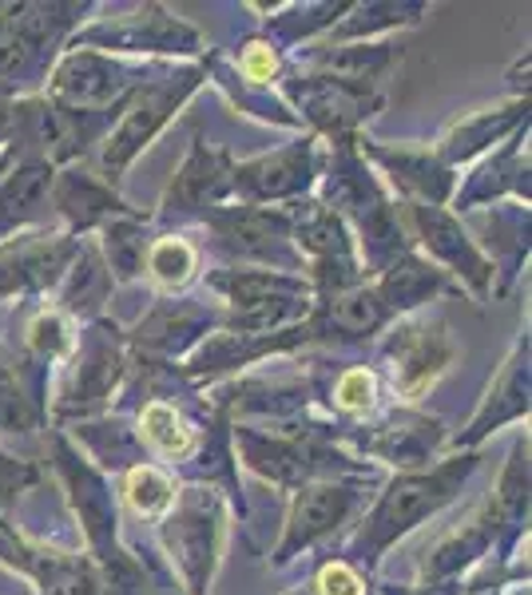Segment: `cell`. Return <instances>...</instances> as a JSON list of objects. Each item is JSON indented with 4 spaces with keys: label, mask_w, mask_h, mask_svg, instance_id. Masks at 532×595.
<instances>
[{
    "label": "cell",
    "mask_w": 532,
    "mask_h": 595,
    "mask_svg": "<svg viewBox=\"0 0 532 595\" xmlns=\"http://www.w3.org/2000/svg\"><path fill=\"white\" fill-rule=\"evenodd\" d=\"M350 492L346 489H306L303 496L295 501V512H290V532H286V544H283V556H290L295 548H306L314 544L318 536H326L330 529L342 524V516L350 512Z\"/></svg>",
    "instance_id": "cell-4"
},
{
    "label": "cell",
    "mask_w": 532,
    "mask_h": 595,
    "mask_svg": "<svg viewBox=\"0 0 532 595\" xmlns=\"http://www.w3.org/2000/svg\"><path fill=\"white\" fill-rule=\"evenodd\" d=\"M143 433H147V441L160 444L163 453H187L191 449L187 425H183L180 413H175L172 406H163V401L147 406V413H143Z\"/></svg>",
    "instance_id": "cell-12"
},
{
    "label": "cell",
    "mask_w": 532,
    "mask_h": 595,
    "mask_svg": "<svg viewBox=\"0 0 532 595\" xmlns=\"http://www.w3.org/2000/svg\"><path fill=\"white\" fill-rule=\"evenodd\" d=\"M183 92V88H180ZM180 92L175 88H155V92H143V100L132 107V115H127L124 123H120V132H115V140L108 143V163H124L127 155L140 147L147 135L160 127L163 120H167V112H172V104L180 100Z\"/></svg>",
    "instance_id": "cell-6"
},
{
    "label": "cell",
    "mask_w": 532,
    "mask_h": 595,
    "mask_svg": "<svg viewBox=\"0 0 532 595\" xmlns=\"http://www.w3.org/2000/svg\"><path fill=\"white\" fill-rule=\"evenodd\" d=\"M0 132H4V112H0Z\"/></svg>",
    "instance_id": "cell-25"
},
{
    "label": "cell",
    "mask_w": 532,
    "mask_h": 595,
    "mask_svg": "<svg viewBox=\"0 0 532 595\" xmlns=\"http://www.w3.org/2000/svg\"><path fill=\"white\" fill-rule=\"evenodd\" d=\"M223 290L231 294L235 302V318L250 330H263V326H278L290 314L306 310V290L298 283L283 275H238L223 278Z\"/></svg>",
    "instance_id": "cell-3"
},
{
    "label": "cell",
    "mask_w": 532,
    "mask_h": 595,
    "mask_svg": "<svg viewBox=\"0 0 532 595\" xmlns=\"http://www.w3.org/2000/svg\"><path fill=\"white\" fill-rule=\"evenodd\" d=\"M429 290H433V275H429L426 266L406 263L401 270H393V275L386 278V294L393 298V306H413V302H421V298H426Z\"/></svg>",
    "instance_id": "cell-16"
},
{
    "label": "cell",
    "mask_w": 532,
    "mask_h": 595,
    "mask_svg": "<svg viewBox=\"0 0 532 595\" xmlns=\"http://www.w3.org/2000/svg\"><path fill=\"white\" fill-rule=\"evenodd\" d=\"M60 207L68 211V215H76V218H95L100 211H108L112 203H108L104 191H95L92 183L84 179H68L64 187H60Z\"/></svg>",
    "instance_id": "cell-17"
},
{
    "label": "cell",
    "mask_w": 532,
    "mask_h": 595,
    "mask_svg": "<svg viewBox=\"0 0 532 595\" xmlns=\"http://www.w3.org/2000/svg\"><path fill=\"white\" fill-rule=\"evenodd\" d=\"M108 255H112V266L120 275H135L143 266V238L135 235L132 227H112V235H108Z\"/></svg>",
    "instance_id": "cell-18"
},
{
    "label": "cell",
    "mask_w": 532,
    "mask_h": 595,
    "mask_svg": "<svg viewBox=\"0 0 532 595\" xmlns=\"http://www.w3.org/2000/svg\"><path fill=\"white\" fill-rule=\"evenodd\" d=\"M20 57H24V48H20L17 37H0V72H9V68L20 64Z\"/></svg>",
    "instance_id": "cell-23"
},
{
    "label": "cell",
    "mask_w": 532,
    "mask_h": 595,
    "mask_svg": "<svg viewBox=\"0 0 532 595\" xmlns=\"http://www.w3.org/2000/svg\"><path fill=\"white\" fill-rule=\"evenodd\" d=\"M381 318H386V306H381V298L374 290H350V294H342V298H334V306H330V321L346 334L378 330Z\"/></svg>",
    "instance_id": "cell-10"
},
{
    "label": "cell",
    "mask_w": 532,
    "mask_h": 595,
    "mask_svg": "<svg viewBox=\"0 0 532 595\" xmlns=\"http://www.w3.org/2000/svg\"><path fill=\"white\" fill-rule=\"evenodd\" d=\"M147 266H152V275L160 283H183L195 270V255H191V246L183 238H163V243L152 246Z\"/></svg>",
    "instance_id": "cell-13"
},
{
    "label": "cell",
    "mask_w": 532,
    "mask_h": 595,
    "mask_svg": "<svg viewBox=\"0 0 532 595\" xmlns=\"http://www.w3.org/2000/svg\"><path fill=\"white\" fill-rule=\"evenodd\" d=\"M32 341H37V350L60 353V350H64V338H60V321L57 318H40L37 326H32Z\"/></svg>",
    "instance_id": "cell-22"
},
{
    "label": "cell",
    "mask_w": 532,
    "mask_h": 595,
    "mask_svg": "<svg viewBox=\"0 0 532 595\" xmlns=\"http://www.w3.org/2000/svg\"><path fill=\"white\" fill-rule=\"evenodd\" d=\"M223 187H227V163H223L219 155L195 152L187 167L180 171V179H175L172 203H180V207H200L207 198L223 195Z\"/></svg>",
    "instance_id": "cell-8"
},
{
    "label": "cell",
    "mask_w": 532,
    "mask_h": 595,
    "mask_svg": "<svg viewBox=\"0 0 532 595\" xmlns=\"http://www.w3.org/2000/svg\"><path fill=\"white\" fill-rule=\"evenodd\" d=\"M314 115H318V120L323 123H350L354 115H361L358 107H361V100H354L350 92H346V88H323V95H318V100H314Z\"/></svg>",
    "instance_id": "cell-19"
},
{
    "label": "cell",
    "mask_w": 532,
    "mask_h": 595,
    "mask_svg": "<svg viewBox=\"0 0 532 595\" xmlns=\"http://www.w3.org/2000/svg\"><path fill=\"white\" fill-rule=\"evenodd\" d=\"M215 540H219V504L207 492H187L175 509L172 524H167V548L175 552L180 567L187 572L191 587L203 592L211 572V560H215Z\"/></svg>",
    "instance_id": "cell-2"
},
{
    "label": "cell",
    "mask_w": 532,
    "mask_h": 595,
    "mask_svg": "<svg viewBox=\"0 0 532 595\" xmlns=\"http://www.w3.org/2000/svg\"><path fill=\"white\" fill-rule=\"evenodd\" d=\"M370 397H374V378L366 373V369H350V373L338 381V406L342 409L370 406Z\"/></svg>",
    "instance_id": "cell-20"
},
{
    "label": "cell",
    "mask_w": 532,
    "mask_h": 595,
    "mask_svg": "<svg viewBox=\"0 0 532 595\" xmlns=\"http://www.w3.org/2000/svg\"><path fill=\"white\" fill-rule=\"evenodd\" d=\"M57 92L72 104H108L120 92V80L104 60L80 52V57H68L57 72Z\"/></svg>",
    "instance_id": "cell-7"
},
{
    "label": "cell",
    "mask_w": 532,
    "mask_h": 595,
    "mask_svg": "<svg viewBox=\"0 0 532 595\" xmlns=\"http://www.w3.org/2000/svg\"><path fill=\"white\" fill-rule=\"evenodd\" d=\"M418 223H421V230H426V243L438 250V255H446L449 263H457V266H466V275H473L477 283L485 278V263L473 255L466 246V235H457V227L449 223L441 211H433V207H418Z\"/></svg>",
    "instance_id": "cell-9"
},
{
    "label": "cell",
    "mask_w": 532,
    "mask_h": 595,
    "mask_svg": "<svg viewBox=\"0 0 532 595\" xmlns=\"http://www.w3.org/2000/svg\"><path fill=\"white\" fill-rule=\"evenodd\" d=\"M127 496L140 512H160L172 504V484L155 469H132L127 473Z\"/></svg>",
    "instance_id": "cell-15"
},
{
    "label": "cell",
    "mask_w": 532,
    "mask_h": 595,
    "mask_svg": "<svg viewBox=\"0 0 532 595\" xmlns=\"http://www.w3.org/2000/svg\"><path fill=\"white\" fill-rule=\"evenodd\" d=\"M473 469V461H453V464H441L433 473H421V476H401L393 481V489L381 496L378 512H374L370 529V548H381V544H390L393 536H401L406 529H413L421 516L446 504L453 496V489L466 481V473Z\"/></svg>",
    "instance_id": "cell-1"
},
{
    "label": "cell",
    "mask_w": 532,
    "mask_h": 595,
    "mask_svg": "<svg viewBox=\"0 0 532 595\" xmlns=\"http://www.w3.org/2000/svg\"><path fill=\"white\" fill-rule=\"evenodd\" d=\"M318 592L323 595H361V579L354 576L346 564H330V567H323V576H318Z\"/></svg>",
    "instance_id": "cell-21"
},
{
    "label": "cell",
    "mask_w": 532,
    "mask_h": 595,
    "mask_svg": "<svg viewBox=\"0 0 532 595\" xmlns=\"http://www.w3.org/2000/svg\"><path fill=\"white\" fill-rule=\"evenodd\" d=\"M37 576L44 584V595H100L92 567L80 560H40Z\"/></svg>",
    "instance_id": "cell-11"
},
{
    "label": "cell",
    "mask_w": 532,
    "mask_h": 595,
    "mask_svg": "<svg viewBox=\"0 0 532 595\" xmlns=\"http://www.w3.org/2000/svg\"><path fill=\"white\" fill-rule=\"evenodd\" d=\"M247 68L255 72V76H263V72H270V68H275V57H266L263 48H258V52H250V57H247Z\"/></svg>",
    "instance_id": "cell-24"
},
{
    "label": "cell",
    "mask_w": 532,
    "mask_h": 595,
    "mask_svg": "<svg viewBox=\"0 0 532 595\" xmlns=\"http://www.w3.org/2000/svg\"><path fill=\"white\" fill-rule=\"evenodd\" d=\"M306 171H310V152L298 143L290 152H278V155H270V160H258V163H250V167H243L235 175V183H243V187L258 198H278L303 187Z\"/></svg>",
    "instance_id": "cell-5"
},
{
    "label": "cell",
    "mask_w": 532,
    "mask_h": 595,
    "mask_svg": "<svg viewBox=\"0 0 532 595\" xmlns=\"http://www.w3.org/2000/svg\"><path fill=\"white\" fill-rule=\"evenodd\" d=\"M0 429H32L29 397L17 386V373L4 358H0Z\"/></svg>",
    "instance_id": "cell-14"
}]
</instances>
